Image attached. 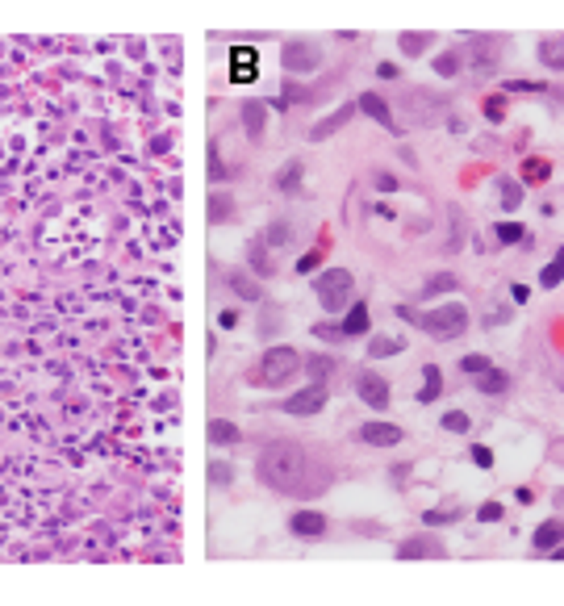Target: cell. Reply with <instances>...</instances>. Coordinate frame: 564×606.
<instances>
[{"label": "cell", "mask_w": 564, "mask_h": 606, "mask_svg": "<svg viewBox=\"0 0 564 606\" xmlns=\"http://www.w3.org/2000/svg\"><path fill=\"white\" fill-rule=\"evenodd\" d=\"M472 460H476V465H481V468H489V465H493V456H489V448H472Z\"/></svg>", "instance_id": "obj_49"}, {"label": "cell", "mask_w": 564, "mask_h": 606, "mask_svg": "<svg viewBox=\"0 0 564 606\" xmlns=\"http://www.w3.org/2000/svg\"><path fill=\"white\" fill-rule=\"evenodd\" d=\"M439 393H443V376H439L435 364H426L423 368V389H418V406H430Z\"/></svg>", "instance_id": "obj_19"}, {"label": "cell", "mask_w": 564, "mask_h": 606, "mask_svg": "<svg viewBox=\"0 0 564 606\" xmlns=\"http://www.w3.org/2000/svg\"><path fill=\"white\" fill-rule=\"evenodd\" d=\"M209 176H213V180H226V176H230L226 163H222V155H218V142L209 146Z\"/></svg>", "instance_id": "obj_41"}, {"label": "cell", "mask_w": 564, "mask_h": 606, "mask_svg": "<svg viewBox=\"0 0 564 606\" xmlns=\"http://www.w3.org/2000/svg\"><path fill=\"white\" fill-rule=\"evenodd\" d=\"M531 540H535V548H539V552H552V548L564 540V518H548V523H539Z\"/></svg>", "instance_id": "obj_17"}, {"label": "cell", "mask_w": 564, "mask_h": 606, "mask_svg": "<svg viewBox=\"0 0 564 606\" xmlns=\"http://www.w3.org/2000/svg\"><path fill=\"white\" fill-rule=\"evenodd\" d=\"M288 531H293L297 540H322V535H327V514L297 511L293 518H288Z\"/></svg>", "instance_id": "obj_12"}, {"label": "cell", "mask_w": 564, "mask_h": 606, "mask_svg": "<svg viewBox=\"0 0 564 606\" xmlns=\"http://www.w3.org/2000/svg\"><path fill=\"white\" fill-rule=\"evenodd\" d=\"M281 59H284V71H318L322 67V50L314 42H288L281 50Z\"/></svg>", "instance_id": "obj_8"}, {"label": "cell", "mask_w": 564, "mask_h": 606, "mask_svg": "<svg viewBox=\"0 0 564 606\" xmlns=\"http://www.w3.org/2000/svg\"><path fill=\"white\" fill-rule=\"evenodd\" d=\"M255 76H259V50L235 47L230 50V80H235V84H251Z\"/></svg>", "instance_id": "obj_11"}, {"label": "cell", "mask_w": 564, "mask_h": 606, "mask_svg": "<svg viewBox=\"0 0 564 606\" xmlns=\"http://www.w3.org/2000/svg\"><path fill=\"white\" fill-rule=\"evenodd\" d=\"M351 113H356V105H339V109H334V113H330V117H322V122H318V126H314V130H310V139H314V142H322V139H330V134H334V130H343V126H347V122H351Z\"/></svg>", "instance_id": "obj_16"}, {"label": "cell", "mask_w": 564, "mask_h": 606, "mask_svg": "<svg viewBox=\"0 0 564 606\" xmlns=\"http://www.w3.org/2000/svg\"><path fill=\"white\" fill-rule=\"evenodd\" d=\"M498 188H502V197H506V209H518L522 192H518V185H515V180H506V176H502V180H498Z\"/></svg>", "instance_id": "obj_38"}, {"label": "cell", "mask_w": 564, "mask_h": 606, "mask_svg": "<svg viewBox=\"0 0 564 606\" xmlns=\"http://www.w3.org/2000/svg\"><path fill=\"white\" fill-rule=\"evenodd\" d=\"M401 351H406V339H372V343H368V356H372V360L401 356Z\"/></svg>", "instance_id": "obj_25"}, {"label": "cell", "mask_w": 564, "mask_h": 606, "mask_svg": "<svg viewBox=\"0 0 564 606\" xmlns=\"http://www.w3.org/2000/svg\"><path fill=\"white\" fill-rule=\"evenodd\" d=\"M356 393H360V402L372 406V410H384V406H389V385H384V376H376V373L356 376Z\"/></svg>", "instance_id": "obj_10"}, {"label": "cell", "mask_w": 564, "mask_h": 606, "mask_svg": "<svg viewBox=\"0 0 564 606\" xmlns=\"http://www.w3.org/2000/svg\"><path fill=\"white\" fill-rule=\"evenodd\" d=\"M268 243H272V247H284V243H288V222H272V226H268Z\"/></svg>", "instance_id": "obj_44"}, {"label": "cell", "mask_w": 564, "mask_h": 606, "mask_svg": "<svg viewBox=\"0 0 564 606\" xmlns=\"http://www.w3.org/2000/svg\"><path fill=\"white\" fill-rule=\"evenodd\" d=\"M464 247V226H460V209H452V243H447V251H460Z\"/></svg>", "instance_id": "obj_42"}, {"label": "cell", "mask_w": 564, "mask_h": 606, "mask_svg": "<svg viewBox=\"0 0 564 606\" xmlns=\"http://www.w3.org/2000/svg\"><path fill=\"white\" fill-rule=\"evenodd\" d=\"M548 180V159H522V185H544Z\"/></svg>", "instance_id": "obj_27"}, {"label": "cell", "mask_w": 564, "mask_h": 606, "mask_svg": "<svg viewBox=\"0 0 564 606\" xmlns=\"http://www.w3.org/2000/svg\"><path fill=\"white\" fill-rule=\"evenodd\" d=\"M426 527H447V523H456V518H464V506H443V511H426Z\"/></svg>", "instance_id": "obj_30"}, {"label": "cell", "mask_w": 564, "mask_h": 606, "mask_svg": "<svg viewBox=\"0 0 564 606\" xmlns=\"http://www.w3.org/2000/svg\"><path fill=\"white\" fill-rule=\"evenodd\" d=\"M314 334H318V339H347V334H343V327H334V322H322V327H314Z\"/></svg>", "instance_id": "obj_47"}, {"label": "cell", "mask_w": 564, "mask_h": 606, "mask_svg": "<svg viewBox=\"0 0 564 606\" xmlns=\"http://www.w3.org/2000/svg\"><path fill=\"white\" fill-rule=\"evenodd\" d=\"M560 389H564V376H560Z\"/></svg>", "instance_id": "obj_55"}, {"label": "cell", "mask_w": 564, "mask_h": 606, "mask_svg": "<svg viewBox=\"0 0 564 606\" xmlns=\"http://www.w3.org/2000/svg\"><path fill=\"white\" fill-rule=\"evenodd\" d=\"M476 389H481V393H489V397H493V393H506V389H510V376L498 373V368H489V373L476 376Z\"/></svg>", "instance_id": "obj_24"}, {"label": "cell", "mask_w": 564, "mask_h": 606, "mask_svg": "<svg viewBox=\"0 0 564 606\" xmlns=\"http://www.w3.org/2000/svg\"><path fill=\"white\" fill-rule=\"evenodd\" d=\"M305 468H310V456H305L297 443L276 439V443H268V448L259 452V460H255V477H259L264 485L281 489V494H310V485H305Z\"/></svg>", "instance_id": "obj_1"}, {"label": "cell", "mask_w": 564, "mask_h": 606, "mask_svg": "<svg viewBox=\"0 0 564 606\" xmlns=\"http://www.w3.org/2000/svg\"><path fill=\"white\" fill-rule=\"evenodd\" d=\"M502 322H510V310H493V314L485 318V327H502Z\"/></svg>", "instance_id": "obj_48"}, {"label": "cell", "mask_w": 564, "mask_h": 606, "mask_svg": "<svg viewBox=\"0 0 564 606\" xmlns=\"http://www.w3.org/2000/svg\"><path fill=\"white\" fill-rule=\"evenodd\" d=\"M506 93H544L539 80H506Z\"/></svg>", "instance_id": "obj_43"}, {"label": "cell", "mask_w": 564, "mask_h": 606, "mask_svg": "<svg viewBox=\"0 0 564 606\" xmlns=\"http://www.w3.org/2000/svg\"><path fill=\"white\" fill-rule=\"evenodd\" d=\"M264 126H268V109H264V100H242V130H247V139L259 142V139H264Z\"/></svg>", "instance_id": "obj_15"}, {"label": "cell", "mask_w": 564, "mask_h": 606, "mask_svg": "<svg viewBox=\"0 0 564 606\" xmlns=\"http://www.w3.org/2000/svg\"><path fill=\"white\" fill-rule=\"evenodd\" d=\"M205 435H209V443H218V448H226V443H238V426L226 419H213L205 426Z\"/></svg>", "instance_id": "obj_20"}, {"label": "cell", "mask_w": 564, "mask_h": 606, "mask_svg": "<svg viewBox=\"0 0 564 606\" xmlns=\"http://www.w3.org/2000/svg\"><path fill=\"white\" fill-rule=\"evenodd\" d=\"M460 368H464L469 376H481V373H489L493 364H489V356H464V360H460Z\"/></svg>", "instance_id": "obj_35"}, {"label": "cell", "mask_w": 564, "mask_h": 606, "mask_svg": "<svg viewBox=\"0 0 564 606\" xmlns=\"http://www.w3.org/2000/svg\"><path fill=\"white\" fill-rule=\"evenodd\" d=\"M297 368H301V356H297L293 347H268V351L259 356V364L251 368V385L276 389V385H284Z\"/></svg>", "instance_id": "obj_2"}, {"label": "cell", "mask_w": 564, "mask_h": 606, "mask_svg": "<svg viewBox=\"0 0 564 606\" xmlns=\"http://www.w3.org/2000/svg\"><path fill=\"white\" fill-rule=\"evenodd\" d=\"M469 426H472V419L464 410H447L443 414V431H452V435H469Z\"/></svg>", "instance_id": "obj_33"}, {"label": "cell", "mask_w": 564, "mask_h": 606, "mask_svg": "<svg viewBox=\"0 0 564 606\" xmlns=\"http://www.w3.org/2000/svg\"><path fill=\"white\" fill-rule=\"evenodd\" d=\"M456 284H460V276H456V272H439V276L426 280V297H435V293H452Z\"/></svg>", "instance_id": "obj_32"}, {"label": "cell", "mask_w": 564, "mask_h": 606, "mask_svg": "<svg viewBox=\"0 0 564 606\" xmlns=\"http://www.w3.org/2000/svg\"><path fill=\"white\" fill-rule=\"evenodd\" d=\"M226 284L235 289L242 301H259V297H264V289H259V284H255L251 276H242V272H230V276H226Z\"/></svg>", "instance_id": "obj_23"}, {"label": "cell", "mask_w": 564, "mask_h": 606, "mask_svg": "<svg viewBox=\"0 0 564 606\" xmlns=\"http://www.w3.org/2000/svg\"><path fill=\"white\" fill-rule=\"evenodd\" d=\"M226 218H235V201L226 192H213L209 197V222H226Z\"/></svg>", "instance_id": "obj_26"}, {"label": "cell", "mask_w": 564, "mask_h": 606, "mask_svg": "<svg viewBox=\"0 0 564 606\" xmlns=\"http://www.w3.org/2000/svg\"><path fill=\"white\" fill-rule=\"evenodd\" d=\"M401 50H406V54H423V50H426V34H418V30L401 34Z\"/></svg>", "instance_id": "obj_36"}, {"label": "cell", "mask_w": 564, "mask_h": 606, "mask_svg": "<svg viewBox=\"0 0 564 606\" xmlns=\"http://www.w3.org/2000/svg\"><path fill=\"white\" fill-rule=\"evenodd\" d=\"M485 117L489 122H506V96H489L485 100Z\"/></svg>", "instance_id": "obj_37"}, {"label": "cell", "mask_w": 564, "mask_h": 606, "mask_svg": "<svg viewBox=\"0 0 564 606\" xmlns=\"http://www.w3.org/2000/svg\"><path fill=\"white\" fill-rule=\"evenodd\" d=\"M376 76H380V80H397V67H393V63H380Z\"/></svg>", "instance_id": "obj_51"}, {"label": "cell", "mask_w": 564, "mask_h": 606, "mask_svg": "<svg viewBox=\"0 0 564 606\" xmlns=\"http://www.w3.org/2000/svg\"><path fill=\"white\" fill-rule=\"evenodd\" d=\"M560 280H564V247L556 251V260H552V264L539 272V284H544V289H556Z\"/></svg>", "instance_id": "obj_28"}, {"label": "cell", "mask_w": 564, "mask_h": 606, "mask_svg": "<svg viewBox=\"0 0 564 606\" xmlns=\"http://www.w3.org/2000/svg\"><path fill=\"white\" fill-rule=\"evenodd\" d=\"M376 188H384V192H393V188H397V180H393V176H384V172H380V176H376Z\"/></svg>", "instance_id": "obj_53"}, {"label": "cell", "mask_w": 564, "mask_h": 606, "mask_svg": "<svg viewBox=\"0 0 564 606\" xmlns=\"http://www.w3.org/2000/svg\"><path fill=\"white\" fill-rule=\"evenodd\" d=\"M397 557L401 560H443L447 557V548H443V540H435V535H410L406 544H397Z\"/></svg>", "instance_id": "obj_9"}, {"label": "cell", "mask_w": 564, "mask_h": 606, "mask_svg": "<svg viewBox=\"0 0 564 606\" xmlns=\"http://www.w3.org/2000/svg\"><path fill=\"white\" fill-rule=\"evenodd\" d=\"M552 557H556V560H564V544H556V548H552Z\"/></svg>", "instance_id": "obj_54"}, {"label": "cell", "mask_w": 564, "mask_h": 606, "mask_svg": "<svg viewBox=\"0 0 564 606\" xmlns=\"http://www.w3.org/2000/svg\"><path fill=\"white\" fill-rule=\"evenodd\" d=\"M539 63L552 67V71H564V38H548L539 42Z\"/></svg>", "instance_id": "obj_21"}, {"label": "cell", "mask_w": 564, "mask_h": 606, "mask_svg": "<svg viewBox=\"0 0 564 606\" xmlns=\"http://www.w3.org/2000/svg\"><path fill=\"white\" fill-rule=\"evenodd\" d=\"M460 63H464V54H460V50H447V54H439V59H435V71H439V76H456V71H460Z\"/></svg>", "instance_id": "obj_34"}, {"label": "cell", "mask_w": 564, "mask_h": 606, "mask_svg": "<svg viewBox=\"0 0 564 606\" xmlns=\"http://www.w3.org/2000/svg\"><path fill=\"white\" fill-rule=\"evenodd\" d=\"M247 260H251L255 276H272V260H268V251H264V234H259V238H251V247H247Z\"/></svg>", "instance_id": "obj_22"}, {"label": "cell", "mask_w": 564, "mask_h": 606, "mask_svg": "<svg viewBox=\"0 0 564 606\" xmlns=\"http://www.w3.org/2000/svg\"><path fill=\"white\" fill-rule=\"evenodd\" d=\"M356 105H360V109H364V113H368L372 122H380V126H384L389 134H401V126H397V117L389 113V100H384V96H376V93H364V96H360V100H356Z\"/></svg>", "instance_id": "obj_14"}, {"label": "cell", "mask_w": 564, "mask_h": 606, "mask_svg": "<svg viewBox=\"0 0 564 606\" xmlns=\"http://www.w3.org/2000/svg\"><path fill=\"white\" fill-rule=\"evenodd\" d=\"M293 185H301V163H297V159H288L281 168V176H276V188H281V192H293Z\"/></svg>", "instance_id": "obj_31"}, {"label": "cell", "mask_w": 564, "mask_h": 606, "mask_svg": "<svg viewBox=\"0 0 564 606\" xmlns=\"http://www.w3.org/2000/svg\"><path fill=\"white\" fill-rule=\"evenodd\" d=\"M406 105H410V117H414V122H435V117L447 109V96L426 93V88H410V93H406Z\"/></svg>", "instance_id": "obj_7"}, {"label": "cell", "mask_w": 564, "mask_h": 606, "mask_svg": "<svg viewBox=\"0 0 564 606\" xmlns=\"http://www.w3.org/2000/svg\"><path fill=\"white\" fill-rule=\"evenodd\" d=\"M548 456H552V460H556V465H564V439H556V443H552V448H548Z\"/></svg>", "instance_id": "obj_52"}, {"label": "cell", "mask_w": 564, "mask_h": 606, "mask_svg": "<svg viewBox=\"0 0 564 606\" xmlns=\"http://www.w3.org/2000/svg\"><path fill=\"white\" fill-rule=\"evenodd\" d=\"M522 226H518V222H502V226H498V243H506V247H510V243H518V238H522Z\"/></svg>", "instance_id": "obj_40"}, {"label": "cell", "mask_w": 564, "mask_h": 606, "mask_svg": "<svg viewBox=\"0 0 564 606\" xmlns=\"http://www.w3.org/2000/svg\"><path fill=\"white\" fill-rule=\"evenodd\" d=\"M418 327L435 339H456L469 327V310L464 305H435L430 314H418Z\"/></svg>", "instance_id": "obj_3"}, {"label": "cell", "mask_w": 564, "mask_h": 606, "mask_svg": "<svg viewBox=\"0 0 564 606\" xmlns=\"http://www.w3.org/2000/svg\"><path fill=\"white\" fill-rule=\"evenodd\" d=\"M360 439L372 443V448H397L406 435H401V426H393V422H364V426H360Z\"/></svg>", "instance_id": "obj_13"}, {"label": "cell", "mask_w": 564, "mask_h": 606, "mask_svg": "<svg viewBox=\"0 0 564 606\" xmlns=\"http://www.w3.org/2000/svg\"><path fill=\"white\" fill-rule=\"evenodd\" d=\"M238 322V310H222V314H218V327H235Z\"/></svg>", "instance_id": "obj_50"}, {"label": "cell", "mask_w": 564, "mask_h": 606, "mask_svg": "<svg viewBox=\"0 0 564 606\" xmlns=\"http://www.w3.org/2000/svg\"><path fill=\"white\" fill-rule=\"evenodd\" d=\"M368 327H372L368 305H351V310H347V318H343V334H347V339H360Z\"/></svg>", "instance_id": "obj_18"}, {"label": "cell", "mask_w": 564, "mask_h": 606, "mask_svg": "<svg viewBox=\"0 0 564 606\" xmlns=\"http://www.w3.org/2000/svg\"><path fill=\"white\" fill-rule=\"evenodd\" d=\"M322 406H327V389H322V385H310V389H301V393H293V397L281 402V410L293 414V419H310V414H318Z\"/></svg>", "instance_id": "obj_6"}, {"label": "cell", "mask_w": 564, "mask_h": 606, "mask_svg": "<svg viewBox=\"0 0 564 606\" xmlns=\"http://www.w3.org/2000/svg\"><path fill=\"white\" fill-rule=\"evenodd\" d=\"M209 481H213V485H226V481H235V468L213 460V465H209Z\"/></svg>", "instance_id": "obj_39"}, {"label": "cell", "mask_w": 564, "mask_h": 606, "mask_svg": "<svg viewBox=\"0 0 564 606\" xmlns=\"http://www.w3.org/2000/svg\"><path fill=\"white\" fill-rule=\"evenodd\" d=\"M502 50H506L502 38H472L469 47H464V59H469L481 76H489V71L502 63Z\"/></svg>", "instance_id": "obj_5"}, {"label": "cell", "mask_w": 564, "mask_h": 606, "mask_svg": "<svg viewBox=\"0 0 564 606\" xmlns=\"http://www.w3.org/2000/svg\"><path fill=\"white\" fill-rule=\"evenodd\" d=\"M322 264V251H305L301 260H297V272H310V268H318Z\"/></svg>", "instance_id": "obj_46"}, {"label": "cell", "mask_w": 564, "mask_h": 606, "mask_svg": "<svg viewBox=\"0 0 564 606\" xmlns=\"http://www.w3.org/2000/svg\"><path fill=\"white\" fill-rule=\"evenodd\" d=\"M314 293H318V301L327 305L330 314L347 310V297H351V272H347V268H330V272H322L318 284H314Z\"/></svg>", "instance_id": "obj_4"}, {"label": "cell", "mask_w": 564, "mask_h": 606, "mask_svg": "<svg viewBox=\"0 0 564 606\" xmlns=\"http://www.w3.org/2000/svg\"><path fill=\"white\" fill-rule=\"evenodd\" d=\"M476 518H481V523H498V518H502V502H485V506L476 511Z\"/></svg>", "instance_id": "obj_45"}, {"label": "cell", "mask_w": 564, "mask_h": 606, "mask_svg": "<svg viewBox=\"0 0 564 606\" xmlns=\"http://www.w3.org/2000/svg\"><path fill=\"white\" fill-rule=\"evenodd\" d=\"M301 368H310L314 385H322V380L334 373V360H327V356H310V360H301Z\"/></svg>", "instance_id": "obj_29"}]
</instances>
